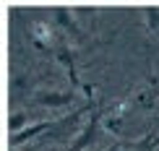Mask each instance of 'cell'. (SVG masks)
Segmentation results:
<instances>
[{"label":"cell","mask_w":159,"mask_h":151,"mask_svg":"<svg viewBox=\"0 0 159 151\" xmlns=\"http://www.w3.org/2000/svg\"><path fill=\"white\" fill-rule=\"evenodd\" d=\"M26 125H29V115H26L24 109H16V112L11 115V120H8V130H11L13 135H18Z\"/></svg>","instance_id":"obj_1"},{"label":"cell","mask_w":159,"mask_h":151,"mask_svg":"<svg viewBox=\"0 0 159 151\" xmlns=\"http://www.w3.org/2000/svg\"><path fill=\"white\" fill-rule=\"evenodd\" d=\"M39 102H42V104H65L68 96H65V94H47V96H39Z\"/></svg>","instance_id":"obj_2"}]
</instances>
